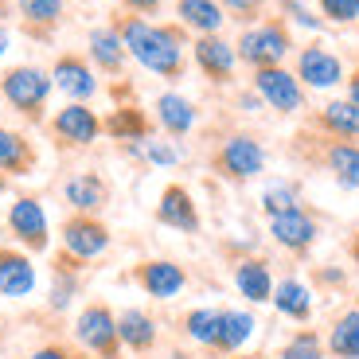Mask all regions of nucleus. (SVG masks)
Instances as JSON below:
<instances>
[{
	"label": "nucleus",
	"instance_id": "nucleus-40",
	"mask_svg": "<svg viewBox=\"0 0 359 359\" xmlns=\"http://www.w3.org/2000/svg\"><path fill=\"white\" fill-rule=\"evenodd\" d=\"M238 109H246V114H258V109H262V98L254 94V90H243V94H238Z\"/></svg>",
	"mask_w": 359,
	"mask_h": 359
},
{
	"label": "nucleus",
	"instance_id": "nucleus-32",
	"mask_svg": "<svg viewBox=\"0 0 359 359\" xmlns=\"http://www.w3.org/2000/svg\"><path fill=\"white\" fill-rule=\"evenodd\" d=\"M219 320H223V309H191L184 328L196 344L203 348H215V336H219Z\"/></svg>",
	"mask_w": 359,
	"mask_h": 359
},
{
	"label": "nucleus",
	"instance_id": "nucleus-44",
	"mask_svg": "<svg viewBox=\"0 0 359 359\" xmlns=\"http://www.w3.org/2000/svg\"><path fill=\"white\" fill-rule=\"evenodd\" d=\"M4 191H8V176H4V172H0V196H4Z\"/></svg>",
	"mask_w": 359,
	"mask_h": 359
},
{
	"label": "nucleus",
	"instance_id": "nucleus-38",
	"mask_svg": "<svg viewBox=\"0 0 359 359\" xmlns=\"http://www.w3.org/2000/svg\"><path fill=\"white\" fill-rule=\"evenodd\" d=\"M74 293H79V281H74V273H55V285H51V309H67L74 301Z\"/></svg>",
	"mask_w": 359,
	"mask_h": 359
},
{
	"label": "nucleus",
	"instance_id": "nucleus-39",
	"mask_svg": "<svg viewBox=\"0 0 359 359\" xmlns=\"http://www.w3.org/2000/svg\"><path fill=\"white\" fill-rule=\"evenodd\" d=\"M133 16H153V12H161V4L164 0H121Z\"/></svg>",
	"mask_w": 359,
	"mask_h": 359
},
{
	"label": "nucleus",
	"instance_id": "nucleus-9",
	"mask_svg": "<svg viewBox=\"0 0 359 359\" xmlns=\"http://www.w3.org/2000/svg\"><path fill=\"white\" fill-rule=\"evenodd\" d=\"M191 59H196L199 74L207 82H215V86H226L238 71V51L223 36H196L191 39Z\"/></svg>",
	"mask_w": 359,
	"mask_h": 359
},
{
	"label": "nucleus",
	"instance_id": "nucleus-42",
	"mask_svg": "<svg viewBox=\"0 0 359 359\" xmlns=\"http://www.w3.org/2000/svg\"><path fill=\"white\" fill-rule=\"evenodd\" d=\"M32 359H71V355H67L63 348H39V351H36V355H32Z\"/></svg>",
	"mask_w": 359,
	"mask_h": 359
},
{
	"label": "nucleus",
	"instance_id": "nucleus-19",
	"mask_svg": "<svg viewBox=\"0 0 359 359\" xmlns=\"http://www.w3.org/2000/svg\"><path fill=\"white\" fill-rule=\"evenodd\" d=\"M63 196L79 215H98L102 207L109 203V188L98 172H79V176H71L63 184Z\"/></svg>",
	"mask_w": 359,
	"mask_h": 359
},
{
	"label": "nucleus",
	"instance_id": "nucleus-41",
	"mask_svg": "<svg viewBox=\"0 0 359 359\" xmlns=\"http://www.w3.org/2000/svg\"><path fill=\"white\" fill-rule=\"evenodd\" d=\"M344 82H348V94H344V98H348L351 106L359 109V71H351V74H348V79H344Z\"/></svg>",
	"mask_w": 359,
	"mask_h": 359
},
{
	"label": "nucleus",
	"instance_id": "nucleus-36",
	"mask_svg": "<svg viewBox=\"0 0 359 359\" xmlns=\"http://www.w3.org/2000/svg\"><path fill=\"white\" fill-rule=\"evenodd\" d=\"M226 12V20H238V24H258L262 16H266V0H219Z\"/></svg>",
	"mask_w": 359,
	"mask_h": 359
},
{
	"label": "nucleus",
	"instance_id": "nucleus-14",
	"mask_svg": "<svg viewBox=\"0 0 359 359\" xmlns=\"http://www.w3.org/2000/svg\"><path fill=\"white\" fill-rule=\"evenodd\" d=\"M86 55H90V67L94 71H106V74H121L126 71V43H121V32L114 24H102V27H90L86 36Z\"/></svg>",
	"mask_w": 359,
	"mask_h": 359
},
{
	"label": "nucleus",
	"instance_id": "nucleus-5",
	"mask_svg": "<svg viewBox=\"0 0 359 359\" xmlns=\"http://www.w3.org/2000/svg\"><path fill=\"white\" fill-rule=\"evenodd\" d=\"M215 172L234 184H246V180L262 176L266 172V144L250 133H231L215 153Z\"/></svg>",
	"mask_w": 359,
	"mask_h": 359
},
{
	"label": "nucleus",
	"instance_id": "nucleus-47",
	"mask_svg": "<svg viewBox=\"0 0 359 359\" xmlns=\"http://www.w3.org/2000/svg\"><path fill=\"white\" fill-rule=\"evenodd\" d=\"M86 359H94V355H86Z\"/></svg>",
	"mask_w": 359,
	"mask_h": 359
},
{
	"label": "nucleus",
	"instance_id": "nucleus-33",
	"mask_svg": "<svg viewBox=\"0 0 359 359\" xmlns=\"http://www.w3.org/2000/svg\"><path fill=\"white\" fill-rule=\"evenodd\" d=\"M293 207H301V196H297V184H289V180H273V184L262 191V211H266L269 219L281 215V211H293Z\"/></svg>",
	"mask_w": 359,
	"mask_h": 359
},
{
	"label": "nucleus",
	"instance_id": "nucleus-11",
	"mask_svg": "<svg viewBox=\"0 0 359 359\" xmlns=\"http://www.w3.org/2000/svg\"><path fill=\"white\" fill-rule=\"evenodd\" d=\"M51 82H55V90H63L71 102H90L94 94H98V74H94L90 59H82V55H71V51L55 59Z\"/></svg>",
	"mask_w": 359,
	"mask_h": 359
},
{
	"label": "nucleus",
	"instance_id": "nucleus-22",
	"mask_svg": "<svg viewBox=\"0 0 359 359\" xmlns=\"http://www.w3.org/2000/svg\"><path fill=\"white\" fill-rule=\"evenodd\" d=\"M324 168L348 191H359V144L355 141H328L324 144Z\"/></svg>",
	"mask_w": 359,
	"mask_h": 359
},
{
	"label": "nucleus",
	"instance_id": "nucleus-26",
	"mask_svg": "<svg viewBox=\"0 0 359 359\" xmlns=\"http://www.w3.org/2000/svg\"><path fill=\"white\" fill-rule=\"evenodd\" d=\"M117 340L126 344L129 351H149L156 344V324L144 309H126L117 316Z\"/></svg>",
	"mask_w": 359,
	"mask_h": 359
},
{
	"label": "nucleus",
	"instance_id": "nucleus-10",
	"mask_svg": "<svg viewBox=\"0 0 359 359\" xmlns=\"http://www.w3.org/2000/svg\"><path fill=\"white\" fill-rule=\"evenodd\" d=\"M8 231L20 238V246H27L32 254L47 250L51 243V226H47V211L36 196H20L8 207Z\"/></svg>",
	"mask_w": 359,
	"mask_h": 359
},
{
	"label": "nucleus",
	"instance_id": "nucleus-1",
	"mask_svg": "<svg viewBox=\"0 0 359 359\" xmlns=\"http://www.w3.org/2000/svg\"><path fill=\"white\" fill-rule=\"evenodd\" d=\"M121 43H126L129 59H137V67H144L156 79H180L188 67V39L180 24H153L149 16H121L117 20Z\"/></svg>",
	"mask_w": 359,
	"mask_h": 359
},
{
	"label": "nucleus",
	"instance_id": "nucleus-4",
	"mask_svg": "<svg viewBox=\"0 0 359 359\" xmlns=\"http://www.w3.org/2000/svg\"><path fill=\"white\" fill-rule=\"evenodd\" d=\"M250 90L262 98V106H269L273 114L293 117L305 109V86L293 71L285 67H262V71L250 74Z\"/></svg>",
	"mask_w": 359,
	"mask_h": 359
},
{
	"label": "nucleus",
	"instance_id": "nucleus-15",
	"mask_svg": "<svg viewBox=\"0 0 359 359\" xmlns=\"http://www.w3.org/2000/svg\"><path fill=\"white\" fill-rule=\"evenodd\" d=\"M269 234H273V243L285 246V250H309L316 243V219L309 215L305 207H293V211H281V215L269 219Z\"/></svg>",
	"mask_w": 359,
	"mask_h": 359
},
{
	"label": "nucleus",
	"instance_id": "nucleus-12",
	"mask_svg": "<svg viewBox=\"0 0 359 359\" xmlns=\"http://www.w3.org/2000/svg\"><path fill=\"white\" fill-rule=\"evenodd\" d=\"M63 246L71 258L90 262V258H98V254L109 250V231L94 215H74L63 223Z\"/></svg>",
	"mask_w": 359,
	"mask_h": 359
},
{
	"label": "nucleus",
	"instance_id": "nucleus-7",
	"mask_svg": "<svg viewBox=\"0 0 359 359\" xmlns=\"http://www.w3.org/2000/svg\"><path fill=\"white\" fill-rule=\"evenodd\" d=\"M51 133L59 144H71V149H90L106 129H102V117L86 106V102H67L63 109H55L51 117Z\"/></svg>",
	"mask_w": 359,
	"mask_h": 359
},
{
	"label": "nucleus",
	"instance_id": "nucleus-21",
	"mask_svg": "<svg viewBox=\"0 0 359 359\" xmlns=\"http://www.w3.org/2000/svg\"><path fill=\"white\" fill-rule=\"evenodd\" d=\"M273 285L278 281L269 278V266L262 258H246L234 266V289L238 297H246L250 305H266L269 297H273Z\"/></svg>",
	"mask_w": 359,
	"mask_h": 359
},
{
	"label": "nucleus",
	"instance_id": "nucleus-29",
	"mask_svg": "<svg viewBox=\"0 0 359 359\" xmlns=\"http://www.w3.org/2000/svg\"><path fill=\"white\" fill-rule=\"evenodd\" d=\"M16 12L24 20L27 32H36V36H47L67 12V0H16Z\"/></svg>",
	"mask_w": 359,
	"mask_h": 359
},
{
	"label": "nucleus",
	"instance_id": "nucleus-24",
	"mask_svg": "<svg viewBox=\"0 0 359 359\" xmlns=\"http://www.w3.org/2000/svg\"><path fill=\"white\" fill-rule=\"evenodd\" d=\"M316 126L328 137H336V141H355L359 137V109L348 98H332V102H324V109L316 114Z\"/></svg>",
	"mask_w": 359,
	"mask_h": 359
},
{
	"label": "nucleus",
	"instance_id": "nucleus-37",
	"mask_svg": "<svg viewBox=\"0 0 359 359\" xmlns=\"http://www.w3.org/2000/svg\"><path fill=\"white\" fill-rule=\"evenodd\" d=\"M281 12H285L297 27H305V32H320V27H324L320 12H313L305 0H281Z\"/></svg>",
	"mask_w": 359,
	"mask_h": 359
},
{
	"label": "nucleus",
	"instance_id": "nucleus-6",
	"mask_svg": "<svg viewBox=\"0 0 359 359\" xmlns=\"http://www.w3.org/2000/svg\"><path fill=\"white\" fill-rule=\"evenodd\" d=\"M74 340L98 359H114L121 340H117V316L106 305H86L74 320Z\"/></svg>",
	"mask_w": 359,
	"mask_h": 359
},
{
	"label": "nucleus",
	"instance_id": "nucleus-23",
	"mask_svg": "<svg viewBox=\"0 0 359 359\" xmlns=\"http://www.w3.org/2000/svg\"><path fill=\"white\" fill-rule=\"evenodd\" d=\"M32 168H36V144L16 129L0 126V172L4 176H27Z\"/></svg>",
	"mask_w": 359,
	"mask_h": 359
},
{
	"label": "nucleus",
	"instance_id": "nucleus-45",
	"mask_svg": "<svg viewBox=\"0 0 359 359\" xmlns=\"http://www.w3.org/2000/svg\"><path fill=\"white\" fill-rule=\"evenodd\" d=\"M168 359H188V355H184V351H172V355Z\"/></svg>",
	"mask_w": 359,
	"mask_h": 359
},
{
	"label": "nucleus",
	"instance_id": "nucleus-20",
	"mask_svg": "<svg viewBox=\"0 0 359 359\" xmlns=\"http://www.w3.org/2000/svg\"><path fill=\"white\" fill-rule=\"evenodd\" d=\"M176 24L196 36H219L226 24V12L219 0H176Z\"/></svg>",
	"mask_w": 359,
	"mask_h": 359
},
{
	"label": "nucleus",
	"instance_id": "nucleus-46",
	"mask_svg": "<svg viewBox=\"0 0 359 359\" xmlns=\"http://www.w3.org/2000/svg\"><path fill=\"white\" fill-rule=\"evenodd\" d=\"M238 359H266V355H238Z\"/></svg>",
	"mask_w": 359,
	"mask_h": 359
},
{
	"label": "nucleus",
	"instance_id": "nucleus-2",
	"mask_svg": "<svg viewBox=\"0 0 359 359\" xmlns=\"http://www.w3.org/2000/svg\"><path fill=\"white\" fill-rule=\"evenodd\" d=\"M234 51H238V63H246L250 71L285 67V59L293 55V32H289V24L281 16H266L238 32Z\"/></svg>",
	"mask_w": 359,
	"mask_h": 359
},
{
	"label": "nucleus",
	"instance_id": "nucleus-3",
	"mask_svg": "<svg viewBox=\"0 0 359 359\" xmlns=\"http://www.w3.org/2000/svg\"><path fill=\"white\" fill-rule=\"evenodd\" d=\"M51 71L36 63H20V67H8V71L0 74V98L8 102L20 117L27 121H39L47 109V98H51Z\"/></svg>",
	"mask_w": 359,
	"mask_h": 359
},
{
	"label": "nucleus",
	"instance_id": "nucleus-25",
	"mask_svg": "<svg viewBox=\"0 0 359 359\" xmlns=\"http://www.w3.org/2000/svg\"><path fill=\"white\" fill-rule=\"evenodd\" d=\"M102 129H106L114 141H121V144L149 141V133H153V126H149V117H144L141 106H117L114 114L102 121Z\"/></svg>",
	"mask_w": 359,
	"mask_h": 359
},
{
	"label": "nucleus",
	"instance_id": "nucleus-34",
	"mask_svg": "<svg viewBox=\"0 0 359 359\" xmlns=\"http://www.w3.org/2000/svg\"><path fill=\"white\" fill-rule=\"evenodd\" d=\"M316 12H320L324 24H355L359 20V0H316Z\"/></svg>",
	"mask_w": 359,
	"mask_h": 359
},
{
	"label": "nucleus",
	"instance_id": "nucleus-43",
	"mask_svg": "<svg viewBox=\"0 0 359 359\" xmlns=\"http://www.w3.org/2000/svg\"><path fill=\"white\" fill-rule=\"evenodd\" d=\"M8 47H12V36H8V27L0 24V59H4V55H8Z\"/></svg>",
	"mask_w": 359,
	"mask_h": 359
},
{
	"label": "nucleus",
	"instance_id": "nucleus-31",
	"mask_svg": "<svg viewBox=\"0 0 359 359\" xmlns=\"http://www.w3.org/2000/svg\"><path fill=\"white\" fill-rule=\"evenodd\" d=\"M126 153L129 156H141V161H149L153 168H176L180 164V149L172 141H133V144H126Z\"/></svg>",
	"mask_w": 359,
	"mask_h": 359
},
{
	"label": "nucleus",
	"instance_id": "nucleus-17",
	"mask_svg": "<svg viewBox=\"0 0 359 359\" xmlns=\"http://www.w3.org/2000/svg\"><path fill=\"white\" fill-rule=\"evenodd\" d=\"M36 266L20 250H0V297L8 301H24L36 293Z\"/></svg>",
	"mask_w": 359,
	"mask_h": 359
},
{
	"label": "nucleus",
	"instance_id": "nucleus-28",
	"mask_svg": "<svg viewBox=\"0 0 359 359\" xmlns=\"http://www.w3.org/2000/svg\"><path fill=\"white\" fill-rule=\"evenodd\" d=\"M254 328H258L254 313H246V309H223L215 348H219V351H238V348H243V344L254 336Z\"/></svg>",
	"mask_w": 359,
	"mask_h": 359
},
{
	"label": "nucleus",
	"instance_id": "nucleus-13",
	"mask_svg": "<svg viewBox=\"0 0 359 359\" xmlns=\"http://www.w3.org/2000/svg\"><path fill=\"white\" fill-rule=\"evenodd\" d=\"M156 223L172 226L180 234H196L199 231V207L191 199V191L184 184H168L156 199Z\"/></svg>",
	"mask_w": 359,
	"mask_h": 359
},
{
	"label": "nucleus",
	"instance_id": "nucleus-18",
	"mask_svg": "<svg viewBox=\"0 0 359 359\" xmlns=\"http://www.w3.org/2000/svg\"><path fill=\"white\" fill-rule=\"evenodd\" d=\"M137 281H141V289H144L149 297H156V301H172V297L184 293V285H188V273H184L176 262L156 258V262H144V266L137 269Z\"/></svg>",
	"mask_w": 359,
	"mask_h": 359
},
{
	"label": "nucleus",
	"instance_id": "nucleus-30",
	"mask_svg": "<svg viewBox=\"0 0 359 359\" xmlns=\"http://www.w3.org/2000/svg\"><path fill=\"white\" fill-rule=\"evenodd\" d=\"M328 351L336 359H359V305H351L328 332Z\"/></svg>",
	"mask_w": 359,
	"mask_h": 359
},
{
	"label": "nucleus",
	"instance_id": "nucleus-27",
	"mask_svg": "<svg viewBox=\"0 0 359 359\" xmlns=\"http://www.w3.org/2000/svg\"><path fill=\"white\" fill-rule=\"evenodd\" d=\"M273 309H278L281 316H289V320H309L313 316V293H309L305 281H297V278H285L273 285Z\"/></svg>",
	"mask_w": 359,
	"mask_h": 359
},
{
	"label": "nucleus",
	"instance_id": "nucleus-16",
	"mask_svg": "<svg viewBox=\"0 0 359 359\" xmlns=\"http://www.w3.org/2000/svg\"><path fill=\"white\" fill-rule=\"evenodd\" d=\"M153 109H156V126H161L168 137H188L191 129H196V121H199L196 102H191L188 94H176V90L156 94Z\"/></svg>",
	"mask_w": 359,
	"mask_h": 359
},
{
	"label": "nucleus",
	"instance_id": "nucleus-35",
	"mask_svg": "<svg viewBox=\"0 0 359 359\" xmlns=\"http://www.w3.org/2000/svg\"><path fill=\"white\" fill-rule=\"evenodd\" d=\"M281 359H324V344L316 332H297L293 340H285V348H281Z\"/></svg>",
	"mask_w": 359,
	"mask_h": 359
},
{
	"label": "nucleus",
	"instance_id": "nucleus-8",
	"mask_svg": "<svg viewBox=\"0 0 359 359\" xmlns=\"http://www.w3.org/2000/svg\"><path fill=\"white\" fill-rule=\"evenodd\" d=\"M297 79L305 90H332L340 86L348 74H344V59L336 51H328L324 43H309L297 47Z\"/></svg>",
	"mask_w": 359,
	"mask_h": 359
}]
</instances>
